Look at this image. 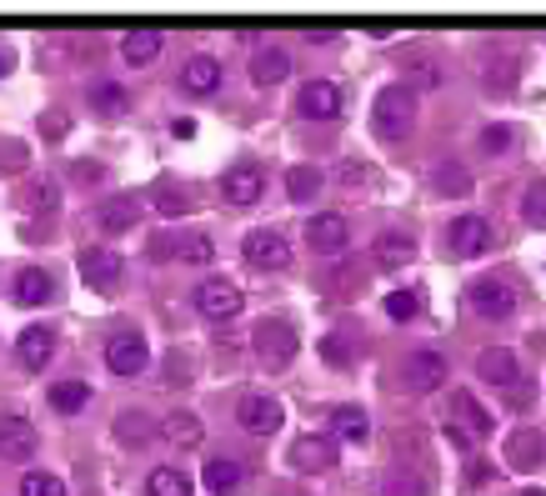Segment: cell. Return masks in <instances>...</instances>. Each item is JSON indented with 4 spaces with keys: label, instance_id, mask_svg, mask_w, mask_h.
<instances>
[{
    "label": "cell",
    "instance_id": "cell-1",
    "mask_svg": "<svg viewBox=\"0 0 546 496\" xmlns=\"http://www.w3.org/2000/svg\"><path fill=\"white\" fill-rule=\"evenodd\" d=\"M371 126H376V136H386V141H406L411 136V126H416V91L411 86H386L381 96H376V106H371Z\"/></svg>",
    "mask_w": 546,
    "mask_h": 496
},
{
    "label": "cell",
    "instance_id": "cell-2",
    "mask_svg": "<svg viewBox=\"0 0 546 496\" xmlns=\"http://www.w3.org/2000/svg\"><path fill=\"white\" fill-rule=\"evenodd\" d=\"M251 346H256V361H261L266 371H281V366H291V361H296V351H301V336H296V326H291V321H276V316H266V321H256V331H251Z\"/></svg>",
    "mask_w": 546,
    "mask_h": 496
},
{
    "label": "cell",
    "instance_id": "cell-3",
    "mask_svg": "<svg viewBox=\"0 0 546 496\" xmlns=\"http://www.w3.org/2000/svg\"><path fill=\"white\" fill-rule=\"evenodd\" d=\"M466 306H471L476 316H486V321H506V316L516 311V296H511L506 281H496V276H476V281L466 286Z\"/></svg>",
    "mask_w": 546,
    "mask_h": 496
},
{
    "label": "cell",
    "instance_id": "cell-4",
    "mask_svg": "<svg viewBox=\"0 0 546 496\" xmlns=\"http://www.w3.org/2000/svg\"><path fill=\"white\" fill-rule=\"evenodd\" d=\"M196 306H201V316H211V321H231V316H241L246 296H241V286H236V281L211 276V281H201V286H196Z\"/></svg>",
    "mask_w": 546,
    "mask_h": 496
},
{
    "label": "cell",
    "instance_id": "cell-5",
    "mask_svg": "<svg viewBox=\"0 0 546 496\" xmlns=\"http://www.w3.org/2000/svg\"><path fill=\"white\" fill-rule=\"evenodd\" d=\"M241 256H246V266H256V271H281V266H291V246H286L281 231H246Z\"/></svg>",
    "mask_w": 546,
    "mask_h": 496
},
{
    "label": "cell",
    "instance_id": "cell-6",
    "mask_svg": "<svg viewBox=\"0 0 546 496\" xmlns=\"http://www.w3.org/2000/svg\"><path fill=\"white\" fill-rule=\"evenodd\" d=\"M306 246H311L316 256H341V251L351 246V226H346V216H336V211L311 216V221H306Z\"/></svg>",
    "mask_w": 546,
    "mask_h": 496
},
{
    "label": "cell",
    "instance_id": "cell-7",
    "mask_svg": "<svg viewBox=\"0 0 546 496\" xmlns=\"http://www.w3.org/2000/svg\"><path fill=\"white\" fill-rule=\"evenodd\" d=\"M146 361H151L146 336L121 331V336H111V341H106V366H111L116 376H136V371H146Z\"/></svg>",
    "mask_w": 546,
    "mask_h": 496
},
{
    "label": "cell",
    "instance_id": "cell-8",
    "mask_svg": "<svg viewBox=\"0 0 546 496\" xmlns=\"http://www.w3.org/2000/svg\"><path fill=\"white\" fill-rule=\"evenodd\" d=\"M36 446H41V436H36V426L26 416H16V411L0 416V456H6V461H26V456H36Z\"/></svg>",
    "mask_w": 546,
    "mask_h": 496
},
{
    "label": "cell",
    "instance_id": "cell-9",
    "mask_svg": "<svg viewBox=\"0 0 546 496\" xmlns=\"http://www.w3.org/2000/svg\"><path fill=\"white\" fill-rule=\"evenodd\" d=\"M341 91L331 86V81H306L301 91H296V111L301 116H311V121H336L341 116Z\"/></svg>",
    "mask_w": 546,
    "mask_h": 496
},
{
    "label": "cell",
    "instance_id": "cell-10",
    "mask_svg": "<svg viewBox=\"0 0 546 496\" xmlns=\"http://www.w3.org/2000/svg\"><path fill=\"white\" fill-rule=\"evenodd\" d=\"M121 256L116 251H106V246H91V251H81V281L91 286V291H111L116 281H121Z\"/></svg>",
    "mask_w": 546,
    "mask_h": 496
},
{
    "label": "cell",
    "instance_id": "cell-11",
    "mask_svg": "<svg viewBox=\"0 0 546 496\" xmlns=\"http://www.w3.org/2000/svg\"><path fill=\"white\" fill-rule=\"evenodd\" d=\"M541 451H546V436H541L536 426H511V431H506V466H511V471L541 466Z\"/></svg>",
    "mask_w": 546,
    "mask_h": 496
},
{
    "label": "cell",
    "instance_id": "cell-12",
    "mask_svg": "<svg viewBox=\"0 0 546 496\" xmlns=\"http://www.w3.org/2000/svg\"><path fill=\"white\" fill-rule=\"evenodd\" d=\"M236 421H241L251 436H271V431L286 421V411H281V401H276V396H246V401H241V411H236Z\"/></svg>",
    "mask_w": 546,
    "mask_h": 496
},
{
    "label": "cell",
    "instance_id": "cell-13",
    "mask_svg": "<svg viewBox=\"0 0 546 496\" xmlns=\"http://www.w3.org/2000/svg\"><path fill=\"white\" fill-rule=\"evenodd\" d=\"M261 191H266V176H261L256 166H236V171H226V181H221V201H226V206H256Z\"/></svg>",
    "mask_w": 546,
    "mask_h": 496
},
{
    "label": "cell",
    "instance_id": "cell-14",
    "mask_svg": "<svg viewBox=\"0 0 546 496\" xmlns=\"http://www.w3.org/2000/svg\"><path fill=\"white\" fill-rule=\"evenodd\" d=\"M16 356H21L26 371H46L51 356H56V331L51 326H26L21 341H16Z\"/></svg>",
    "mask_w": 546,
    "mask_h": 496
},
{
    "label": "cell",
    "instance_id": "cell-15",
    "mask_svg": "<svg viewBox=\"0 0 546 496\" xmlns=\"http://www.w3.org/2000/svg\"><path fill=\"white\" fill-rule=\"evenodd\" d=\"M476 371H481V381H491V386H516L521 381V366H516V351L511 346H486L481 356H476Z\"/></svg>",
    "mask_w": 546,
    "mask_h": 496
},
{
    "label": "cell",
    "instance_id": "cell-16",
    "mask_svg": "<svg viewBox=\"0 0 546 496\" xmlns=\"http://www.w3.org/2000/svg\"><path fill=\"white\" fill-rule=\"evenodd\" d=\"M291 461H296L306 476H326V471L336 466V441H331V436H301V441L291 446Z\"/></svg>",
    "mask_w": 546,
    "mask_h": 496
},
{
    "label": "cell",
    "instance_id": "cell-17",
    "mask_svg": "<svg viewBox=\"0 0 546 496\" xmlns=\"http://www.w3.org/2000/svg\"><path fill=\"white\" fill-rule=\"evenodd\" d=\"M491 246V226L481 216H456L451 221V251L456 256H481Z\"/></svg>",
    "mask_w": 546,
    "mask_h": 496
},
{
    "label": "cell",
    "instance_id": "cell-18",
    "mask_svg": "<svg viewBox=\"0 0 546 496\" xmlns=\"http://www.w3.org/2000/svg\"><path fill=\"white\" fill-rule=\"evenodd\" d=\"M371 261H376V266H386V271H401V266H411V261H416V241H411L406 231H386V236H376Z\"/></svg>",
    "mask_w": 546,
    "mask_h": 496
},
{
    "label": "cell",
    "instance_id": "cell-19",
    "mask_svg": "<svg viewBox=\"0 0 546 496\" xmlns=\"http://www.w3.org/2000/svg\"><path fill=\"white\" fill-rule=\"evenodd\" d=\"M96 221H101L111 236L136 231V226H141V201H136V196H106V206L96 211Z\"/></svg>",
    "mask_w": 546,
    "mask_h": 496
},
{
    "label": "cell",
    "instance_id": "cell-20",
    "mask_svg": "<svg viewBox=\"0 0 546 496\" xmlns=\"http://www.w3.org/2000/svg\"><path fill=\"white\" fill-rule=\"evenodd\" d=\"M291 76V56L281 51V46H261L256 56H251V81L256 86H281Z\"/></svg>",
    "mask_w": 546,
    "mask_h": 496
},
{
    "label": "cell",
    "instance_id": "cell-21",
    "mask_svg": "<svg viewBox=\"0 0 546 496\" xmlns=\"http://www.w3.org/2000/svg\"><path fill=\"white\" fill-rule=\"evenodd\" d=\"M181 86H186L191 96H211V91L221 86V61H216V56H191L186 71H181Z\"/></svg>",
    "mask_w": 546,
    "mask_h": 496
},
{
    "label": "cell",
    "instance_id": "cell-22",
    "mask_svg": "<svg viewBox=\"0 0 546 496\" xmlns=\"http://www.w3.org/2000/svg\"><path fill=\"white\" fill-rule=\"evenodd\" d=\"M451 416H456V421H461L471 436H491V431H496L491 411H486V406H481L471 391H456V396H451Z\"/></svg>",
    "mask_w": 546,
    "mask_h": 496
},
{
    "label": "cell",
    "instance_id": "cell-23",
    "mask_svg": "<svg viewBox=\"0 0 546 496\" xmlns=\"http://www.w3.org/2000/svg\"><path fill=\"white\" fill-rule=\"evenodd\" d=\"M241 481H246V466H241L236 456L206 461V491H211V496H231V491H241Z\"/></svg>",
    "mask_w": 546,
    "mask_h": 496
},
{
    "label": "cell",
    "instance_id": "cell-24",
    "mask_svg": "<svg viewBox=\"0 0 546 496\" xmlns=\"http://www.w3.org/2000/svg\"><path fill=\"white\" fill-rule=\"evenodd\" d=\"M406 381L421 386V391H436V386L446 381V361H441L436 351H416V356L406 361Z\"/></svg>",
    "mask_w": 546,
    "mask_h": 496
},
{
    "label": "cell",
    "instance_id": "cell-25",
    "mask_svg": "<svg viewBox=\"0 0 546 496\" xmlns=\"http://www.w3.org/2000/svg\"><path fill=\"white\" fill-rule=\"evenodd\" d=\"M161 46H166V41H161V31H146V26H141V31H126L121 56H126L131 66H151V61L161 56Z\"/></svg>",
    "mask_w": 546,
    "mask_h": 496
},
{
    "label": "cell",
    "instance_id": "cell-26",
    "mask_svg": "<svg viewBox=\"0 0 546 496\" xmlns=\"http://www.w3.org/2000/svg\"><path fill=\"white\" fill-rule=\"evenodd\" d=\"M51 291H56V286H51V276H46L41 266H26V271L16 276V301H21V306H46Z\"/></svg>",
    "mask_w": 546,
    "mask_h": 496
},
{
    "label": "cell",
    "instance_id": "cell-27",
    "mask_svg": "<svg viewBox=\"0 0 546 496\" xmlns=\"http://www.w3.org/2000/svg\"><path fill=\"white\" fill-rule=\"evenodd\" d=\"M166 441H176V446H201V441H206L201 416H196V411H171V416H166Z\"/></svg>",
    "mask_w": 546,
    "mask_h": 496
},
{
    "label": "cell",
    "instance_id": "cell-28",
    "mask_svg": "<svg viewBox=\"0 0 546 496\" xmlns=\"http://www.w3.org/2000/svg\"><path fill=\"white\" fill-rule=\"evenodd\" d=\"M286 196H291L296 206L316 201V196H321V171H316V166H291V171H286Z\"/></svg>",
    "mask_w": 546,
    "mask_h": 496
},
{
    "label": "cell",
    "instance_id": "cell-29",
    "mask_svg": "<svg viewBox=\"0 0 546 496\" xmlns=\"http://www.w3.org/2000/svg\"><path fill=\"white\" fill-rule=\"evenodd\" d=\"M146 491L151 496H191V476L181 466H156L151 481H146Z\"/></svg>",
    "mask_w": 546,
    "mask_h": 496
},
{
    "label": "cell",
    "instance_id": "cell-30",
    "mask_svg": "<svg viewBox=\"0 0 546 496\" xmlns=\"http://www.w3.org/2000/svg\"><path fill=\"white\" fill-rule=\"evenodd\" d=\"M86 401H91V386H86V381H56V386H51V406L66 411V416H76Z\"/></svg>",
    "mask_w": 546,
    "mask_h": 496
},
{
    "label": "cell",
    "instance_id": "cell-31",
    "mask_svg": "<svg viewBox=\"0 0 546 496\" xmlns=\"http://www.w3.org/2000/svg\"><path fill=\"white\" fill-rule=\"evenodd\" d=\"M381 496H426V476H416L411 466H396V471H386Z\"/></svg>",
    "mask_w": 546,
    "mask_h": 496
},
{
    "label": "cell",
    "instance_id": "cell-32",
    "mask_svg": "<svg viewBox=\"0 0 546 496\" xmlns=\"http://www.w3.org/2000/svg\"><path fill=\"white\" fill-rule=\"evenodd\" d=\"M431 181H436V191H441V196H466V191H471V171H466V166H456V161H441Z\"/></svg>",
    "mask_w": 546,
    "mask_h": 496
},
{
    "label": "cell",
    "instance_id": "cell-33",
    "mask_svg": "<svg viewBox=\"0 0 546 496\" xmlns=\"http://www.w3.org/2000/svg\"><path fill=\"white\" fill-rule=\"evenodd\" d=\"M331 426H336V436H346V441H366V436H371V421H366L361 406H341V411L331 416Z\"/></svg>",
    "mask_w": 546,
    "mask_h": 496
},
{
    "label": "cell",
    "instance_id": "cell-34",
    "mask_svg": "<svg viewBox=\"0 0 546 496\" xmlns=\"http://www.w3.org/2000/svg\"><path fill=\"white\" fill-rule=\"evenodd\" d=\"M91 106H96L101 116H121V111L131 106V96H126L121 86H111V81H106V86H91Z\"/></svg>",
    "mask_w": 546,
    "mask_h": 496
},
{
    "label": "cell",
    "instance_id": "cell-35",
    "mask_svg": "<svg viewBox=\"0 0 546 496\" xmlns=\"http://www.w3.org/2000/svg\"><path fill=\"white\" fill-rule=\"evenodd\" d=\"M56 201H61V186H56V181H31V186L21 191V206H26V211H51Z\"/></svg>",
    "mask_w": 546,
    "mask_h": 496
},
{
    "label": "cell",
    "instance_id": "cell-36",
    "mask_svg": "<svg viewBox=\"0 0 546 496\" xmlns=\"http://www.w3.org/2000/svg\"><path fill=\"white\" fill-rule=\"evenodd\" d=\"M116 436H121L126 446H141V441H151V421H146L141 411H121V421H116Z\"/></svg>",
    "mask_w": 546,
    "mask_h": 496
},
{
    "label": "cell",
    "instance_id": "cell-37",
    "mask_svg": "<svg viewBox=\"0 0 546 496\" xmlns=\"http://www.w3.org/2000/svg\"><path fill=\"white\" fill-rule=\"evenodd\" d=\"M21 496H66V481L46 476V471H31V476H21Z\"/></svg>",
    "mask_w": 546,
    "mask_h": 496
},
{
    "label": "cell",
    "instance_id": "cell-38",
    "mask_svg": "<svg viewBox=\"0 0 546 496\" xmlns=\"http://www.w3.org/2000/svg\"><path fill=\"white\" fill-rule=\"evenodd\" d=\"M521 216H526V226H546V181H536V186H526V201H521Z\"/></svg>",
    "mask_w": 546,
    "mask_h": 496
},
{
    "label": "cell",
    "instance_id": "cell-39",
    "mask_svg": "<svg viewBox=\"0 0 546 496\" xmlns=\"http://www.w3.org/2000/svg\"><path fill=\"white\" fill-rule=\"evenodd\" d=\"M416 306H421L416 291H391V296H386V316H391V321H411Z\"/></svg>",
    "mask_w": 546,
    "mask_h": 496
},
{
    "label": "cell",
    "instance_id": "cell-40",
    "mask_svg": "<svg viewBox=\"0 0 546 496\" xmlns=\"http://www.w3.org/2000/svg\"><path fill=\"white\" fill-rule=\"evenodd\" d=\"M181 261L206 266V261H211V241H206V236H186V241H181Z\"/></svg>",
    "mask_w": 546,
    "mask_h": 496
},
{
    "label": "cell",
    "instance_id": "cell-41",
    "mask_svg": "<svg viewBox=\"0 0 546 496\" xmlns=\"http://www.w3.org/2000/svg\"><path fill=\"white\" fill-rule=\"evenodd\" d=\"M321 361H326V366H351V346H346L341 336H326V341H321Z\"/></svg>",
    "mask_w": 546,
    "mask_h": 496
},
{
    "label": "cell",
    "instance_id": "cell-42",
    "mask_svg": "<svg viewBox=\"0 0 546 496\" xmlns=\"http://www.w3.org/2000/svg\"><path fill=\"white\" fill-rule=\"evenodd\" d=\"M506 146H511V131H506V126H486V131H481V151L501 156Z\"/></svg>",
    "mask_w": 546,
    "mask_h": 496
},
{
    "label": "cell",
    "instance_id": "cell-43",
    "mask_svg": "<svg viewBox=\"0 0 546 496\" xmlns=\"http://www.w3.org/2000/svg\"><path fill=\"white\" fill-rule=\"evenodd\" d=\"M156 206H161L166 216H181V211H186V201H181L176 191H156Z\"/></svg>",
    "mask_w": 546,
    "mask_h": 496
},
{
    "label": "cell",
    "instance_id": "cell-44",
    "mask_svg": "<svg viewBox=\"0 0 546 496\" xmlns=\"http://www.w3.org/2000/svg\"><path fill=\"white\" fill-rule=\"evenodd\" d=\"M0 166H21V141H6V146H0Z\"/></svg>",
    "mask_w": 546,
    "mask_h": 496
},
{
    "label": "cell",
    "instance_id": "cell-45",
    "mask_svg": "<svg viewBox=\"0 0 546 496\" xmlns=\"http://www.w3.org/2000/svg\"><path fill=\"white\" fill-rule=\"evenodd\" d=\"M491 476V461H471V476H466V486H481Z\"/></svg>",
    "mask_w": 546,
    "mask_h": 496
},
{
    "label": "cell",
    "instance_id": "cell-46",
    "mask_svg": "<svg viewBox=\"0 0 546 496\" xmlns=\"http://www.w3.org/2000/svg\"><path fill=\"white\" fill-rule=\"evenodd\" d=\"M171 131H176V136H181V141H191V136H196V121H176V126H171Z\"/></svg>",
    "mask_w": 546,
    "mask_h": 496
},
{
    "label": "cell",
    "instance_id": "cell-47",
    "mask_svg": "<svg viewBox=\"0 0 546 496\" xmlns=\"http://www.w3.org/2000/svg\"><path fill=\"white\" fill-rule=\"evenodd\" d=\"M6 66H11V56H6V51H0V76H6Z\"/></svg>",
    "mask_w": 546,
    "mask_h": 496
},
{
    "label": "cell",
    "instance_id": "cell-48",
    "mask_svg": "<svg viewBox=\"0 0 546 496\" xmlns=\"http://www.w3.org/2000/svg\"><path fill=\"white\" fill-rule=\"evenodd\" d=\"M521 496H546V491H541V486H526V491H521Z\"/></svg>",
    "mask_w": 546,
    "mask_h": 496
}]
</instances>
